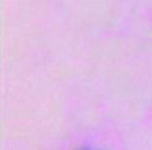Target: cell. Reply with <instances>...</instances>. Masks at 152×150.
<instances>
[{
    "label": "cell",
    "mask_w": 152,
    "mask_h": 150,
    "mask_svg": "<svg viewBox=\"0 0 152 150\" xmlns=\"http://www.w3.org/2000/svg\"><path fill=\"white\" fill-rule=\"evenodd\" d=\"M80 150H93V148H80Z\"/></svg>",
    "instance_id": "obj_1"
}]
</instances>
